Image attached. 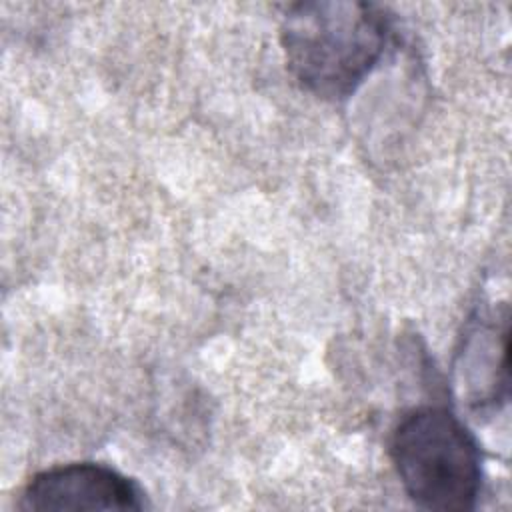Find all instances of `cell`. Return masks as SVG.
<instances>
[{"mask_svg":"<svg viewBox=\"0 0 512 512\" xmlns=\"http://www.w3.org/2000/svg\"><path fill=\"white\" fill-rule=\"evenodd\" d=\"M390 34L378 4L314 0L288 8L280 42L294 80L326 100L350 96L378 66Z\"/></svg>","mask_w":512,"mask_h":512,"instance_id":"1","label":"cell"},{"mask_svg":"<svg viewBox=\"0 0 512 512\" xmlns=\"http://www.w3.org/2000/svg\"><path fill=\"white\" fill-rule=\"evenodd\" d=\"M390 458L418 508L464 512L476 506L482 452L474 434L448 408L420 406L406 412L392 430Z\"/></svg>","mask_w":512,"mask_h":512,"instance_id":"2","label":"cell"},{"mask_svg":"<svg viewBox=\"0 0 512 512\" xmlns=\"http://www.w3.org/2000/svg\"><path fill=\"white\" fill-rule=\"evenodd\" d=\"M146 506L140 486L118 470L78 462L34 474L18 508L28 512H82V510H142Z\"/></svg>","mask_w":512,"mask_h":512,"instance_id":"3","label":"cell"}]
</instances>
